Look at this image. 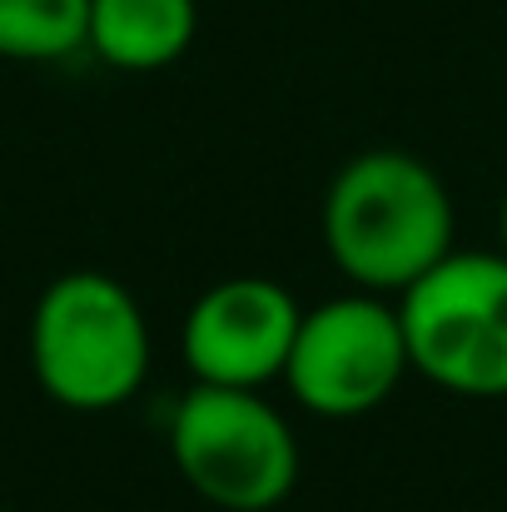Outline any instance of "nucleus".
Instances as JSON below:
<instances>
[{
	"label": "nucleus",
	"instance_id": "8",
	"mask_svg": "<svg viewBox=\"0 0 507 512\" xmlns=\"http://www.w3.org/2000/svg\"><path fill=\"white\" fill-rule=\"evenodd\" d=\"M90 0H0V60L50 65L85 50Z\"/></svg>",
	"mask_w": 507,
	"mask_h": 512
},
{
	"label": "nucleus",
	"instance_id": "7",
	"mask_svg": "<svg viewBox=\"0 0 507 512\" xmlns=\"http://www.w3.org/2000/svg\"><path fill=\"white\" fill-rule=\"evenodd\" d=\"M199 35V5L194 0H90V35L85 50H95L105 65L150 75L174 65Z\"/></svg>",
	"mask_w": 507,
	"mask_h": 512
},
{
	"label": "nucleus",
	"instance_id": "3",
	"mask_svg": "<svg viewBox=\"0 0 507 512\" xmlns=\"http://www.w3.org/2000/svg\"><path fill=\"white\" fill-rule=\"evenodd\" d=\"M169 458L219 512H269L299 483V438L259 388L194 383L174 403Z\"/></svg>",
	"mask_w": 507,
	"mask_h": 512
},
{
	"label": "nucleus",
	"instance_id": "2",
	"mask_svg": "<svg viewBox=\"0 0 507 512\" xmlns=\"http://www.w3.org/2000/svg\"><path fill=\"white\" fill-rule=\"evenodd\" d=\"M30 368L40 388L75 413H110L150 378V324L140 299L100 274H60L30 314Z\"/></svg>",
	"mask_w": 507,
	"mask_h": 512
},
{
	"label": "nucleus",
	"instance_id": "9",
	"mask_svg": "<svg viewBox=\"0 0 507 512\" xmlns=\"http://www.w3.org/2000/svg\"><path fill=\"white\" fill-rule=\"evenodd\" d=\"M498 234H503V254H507V189H503V209H498Z\"/></svg>",
	"mask_w": 507,
	"mask_h": 512
},
{
	"label": "nucleus",
	"instance_id": "1",
	"mask_svg": "<svg viewBox=\"0 0 507 512\" xmlns=\"http://www.w3.org/2000/svg\"><path fill=\"white\" fill-rule=\"evenodd\" d=\"M324 244L363 294H403L453 254V199L408 150H363L324 194Z\"/></svg>",
	"mask_w": 507,
	"mask_h": 512
},
{
	"label": "nucleus",
	"instance_id": "5",
	"mask_svg": "<svg viewBox=\"0 0 507 512\" xmlns=\"http://www.w3.org/2000/svg\"><path fill=\"white\" fill-rule=\"evenodd\" d=\"M408 368L413 363L398 304L358 289L319 309H304L284 363V383L319 418H358L388 403Z\"/></svg>",
	"mask_w": 507,
	"mask_h": 512
},
{
	"label": "nucleus",
	"instance_id": "4",
	"mask_svg": "<svg viewBox=\"0 0 507 512\" xmlns=\"http://www.w3.org/2000/svg\"><path fill=\"white\" fill-rule=\"evenodd\" d=\"M408 363L458 398H507V254L453 249L398 294Z\"/></svg>",
	"mask_w": 507,
	"mask_h": 512
},
{
	"label": "nucleus",
	"instance_id": "6",
	"mask_svg": "<svg viewBox=\"0 0 507 512\" xmlns=\"http://www.w3.org/2000/svg\"><path fill=\"white\" fill-rule=\"evenodd\" d=\"M299 299L264 274H239L204 289L179 329V353L194 383L264 388L284 378L289 348L299 334Z\"/></svg>",
	"mask_w": 507,
	"mask_h": 512
}]
</instances>
